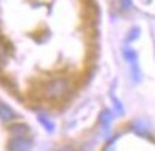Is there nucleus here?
Masks as SVG:
<instances>
[{
    "instance_id": "obj_4",
    "label": "nucleus",
    "mask_w": 155,
    "mask_h": 151,
    "mask_svg": "<svg viewBox=\"0 0 155 151\" xmlns=\"http://www.w3.org/2000/svg\"><path fill=\"white\" fill-rule=\"evenodd\" d=\"M9 131L14 137H26L28 133V127L24 123H13L9 127Z\"/></svg>"
},
{
    "instance_id": "obj_11",
    "label": "nucleus",
    "mask_w": 155,
    "mask_h": 151,
    "mask_svg": "<svg viewBox=\"0 0 155 151\" xmlns=\"http://www.w3.org/2000/svg\"><path fill=\"white\" fill-rule=\"evenodd\" d=\"M122 7L124 9H130L131 7V0H122Z\"/></svg>"
},
{
    "instance_id": "obj_10",
    "label": "nucleus",
    "mask_w": 155,
    "mask_h": 151,
    "mask_svg": "<svg viewBox=\"0 0 155 151\" xmlns=\"http://www.w3.org/2000/svg\"><path fill=\"white\" fill-rule=\"evenodd\" d=\"M6 56H7V50H6L5 44H3L2 39H0V62H2V60H5Z\"/></svg>"
},
{
    "instance_id": "obj_3",
    "label": "nucleus",
    "mask_w": 155,
    "mask_h": 151,
    "mask_svg": "<svg viewBox=\"0 0 155 151\" xmlns=\"http://www.w3.org/2000/svg\"><path fill=\"white\" fill-rule=\"evenodd\" d=\"M16 117H17V113L13 110V107H10L5 101H0V120H2V123H10Z\"/></svg>"
},
{
    "instance_id": "obj_9",
    "label": "nucleus",
    "mask_w": 155,
    "mask_h": 151,
    "mask_svg": "<svg viewBox=\"0 0 155 151\" xmlns=\"http://www.w3.org/2000/svg\"><path fill=\"white\" fill-rule=\"evenodd\" d=\"M113 104H114V107H115V110H117V113L120 114V116H122V114H124V107H122L121 101H120L115 96H113Z\"/></svg>"
},
{
    "instance_id": "obj_6",
    "label": "nucleus",
    "mask_w": 155,
    "mask_h": 151,
    "mask_svg": "<svg viewBox=\"0 0 155 151\" xmlns=\"http://www.w3.org/2000/svg\"><path fill=\"white\" fill-rule=\"evenodd\" d=\"M37 120H38V123L44 127V130H46L47 133H54V130H56V124H54V121L48 117L47 114L38 113L37 114Z\"/></svg>"
},
{
    "instance_id": "obj_12",
    "label": "nucleus",
    "mask_w": 155,
    "mask_h": 151,
    "mask_svg": "<svg viewBox=\"0 0 155 151\" xmlns=\"http://www.w3.org/2000/svg\"><path fill=\"white\" fill-rule=\"evenodd\" d=\"M58 151H73V150H70V148H61V150H58Z\"/></svg>"
},
{
    "instance_id": "obj_7",
    "label": "nucleus",
    "mask_w": 155,
    "mask_h": 151,
    "mask_svg": "<svg viewBox=\"0 0 155 151\" xmlns=\"http://www.w3.org/2000/svg\"><path fill=\"white\" fill-rule=\"evenodd\" d=\"M122 54H124V59H125L130 64L138 62V54H137V52L134 49H130V47L124 49V53H122Z\"/></svg>"
},
{
    "instance_id": "obj_2",
    "label": "nucleus",
    "mask_w": 155,
    "mask_h": 151,
    "mask_svg": "<svg viewBox=\"0 0 155 151\" xmlns=\"http://www.w3.org/2000/svg\"><path fill=\"white\" fill-rule=\"evenodd\" d=\"M31 147V141L26 137H14L9 141V151H30Z\"/></svg>"
},
{
    "instance_id": "obj_1",
    "label": "nucleus",
    "mask_w": 155,
    "mask_h": 151,
    "mask_svg": "<svg viewBox=\"0 0 155 151\" xmlns=\"http://www.w3.org/2000/svg\"><path fill=\"white\" fill-rule=\"evenodd\" d=\"M71 89V83L66 77H56L44 86V96L48 100H60L66 97Z\"/></svg>"
},
{
    "instance_id": "obj_8",
    "label": "nucleus",
    "mask_w": 155,
    "mask_h": 151,
    "mask_svg": "<svg viewBox=\"0 0 155 151\" xmlns=\"http://www.w3.org/2000/svg\"><path fill=\"white\" fill-rule=\"evenodd\" d=\"M138 36H140V29H138V27H132L131 30H130L128 36H127V42H134L135 39H138Z\"/></svg>"
},
{
    "instance_id": "obj_5",
    "label": "nucleus",
    "mask_w": 155,
    "mask_h": 151,
    "mask_svg": "<svg viewBox=\"0 0 155 151\" xmlns=\"http://www.w3.org/2000/svg\"><path fill=\"white\" fill-rule=\"evenodd\" d=\"M113 120H114V114L111 110H108V109L101 110V113H100V116H98V121H100V126H101V127L108 128L111 126V123H113Z\"/></svg>"
}]
</instances>
